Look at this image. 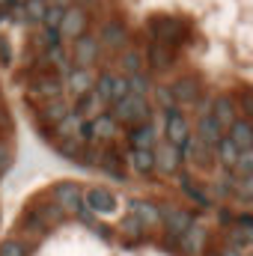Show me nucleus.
I'll list each match as a JSON object with an SVG mask.
<instances>
[{
  "instance_id": "obj_1",
  "label": "nucleus",
  "mask_w": 253,
  "mask_h": 256,
  "mask_svg": "<svg viewBox=\"0 0 253 256\" xmlns=\"http://www.w3.org/2000/svg\"><path fill=\"white\" fill-rule=\"evenodd\" d=\"M149 114H152L149 98L140 96V92H131V90L114 104V120H116V126H128V128L140 126V122L149 120Z\"/></svg>"
},
{
  "instance_id": "obj_2",
  "label": "nucleus",
  "mask_w": 253,
  "mask_h": 256,
  "mask_svg": "<svg viewBox=\"0 0 253 256\" xmlns=\"http://www.w3.org/2000/svg\"><path fill=\"white\" fill-rule=\"evenodd\" d=\"M146 30H149V39H152V42H161V45H167V48H179V42H182V36H185L182 21L170 18V15H152V18L146 21Z\"/></svg>"
},
{
  "instance_id": "obj_3",
  "label": "nucleus",
  "mask_w": 253,
  "mask_h": 256,
  "mask_svg": "<svg viewBox=\"0 0 253 256\" xmlns=\"http://www.w3.org/2000/svg\"><path fill=\"white\" fill-rule=\"evenodd\" d=\"M92 90H96V96H98V102H102V104L114 108V104H116V102L128 92V78H126V74H110V72H104V74H98V78H96Z\"/></svg>"
},
{
  "instance_id": "obj_4",
  "label": "nucleus",
  "mask_w": 253,
  "mask_h": 256,
  "mask_svg": "<svg viewBox=\"0 0 253 256\" xmlns=\"http://www.w3.org/2000/svg\"><path fill=\"white\" fill-rule=\"evenodd\" d=\"M158 224L164 226L167 236L179 238L190 224H194V212H188V208H176V206H161V208H158Z\"/></svg>"
},
{
  "instance_id": "obj_5",
  "label": "nucleus",
  "mask_w": 253,
  "mask_h": 256,
  "mask_svg": "<svg viewBox=\"0 0 253 256\" xmlns=\"http://www.w3.org/2000/svg\"><path fill=\"white\" fill-rule=\"evenodd\" d=\"M86 24H90L86 9H84V6H78V3H72V6L63 12L60 36H63V39H78V36H84V33H86Z\"/></svg>"
},
{
  "instance_id": "obj_6",
  "label": "nucleus",
  "mask_w": 253,
  "mask_h": 256,
  "mask_svg": "<svg viewBox=\"0 0 253 256\" xmlns=\"http://www.w3.org/2000/svg\"><path fill=\"white\" fill-rule=\"evenodd\" d=\"M208 114H212V120L218 122V128H220V131H226V128L238 120L236 98H232V96H214V98L208 102Z\"/></svg>"
},
{
  "instance_id": "obj_7",
  "label": "nucleus",
  "mask_w": 253,
  "mask_h": 256,
  "mask_svg": "<svg viewBox=\"0 0 253 256\" xmlns=\"http://www.w3.org/2000/svg\"><path fill=\"white\" fill-rule=\"evenodd\" d=\"M164 114H167V120H164V134H167V143L182 146V143L188 140V134H190L188 116L182 114V108H170V110H164Z\"/></svg>"
},
{
  "instance_id": "obj_8",
  "label": "nucleus",
  "mask_w": 253,
  "mask_h": 256,
  "mask_svg": "<svg viewBox=\"0 0 253 256\" xmlns=\"http://www.w3.org/2000/svg\"><path fill=\"white\" fill-rule=\"evenodd\" d=\"M72 42H74V45H72V60H74V63L72 66H86V68H90V66L102 57V45H98L96 36L86 33V36H78V39H72Z\"/></svg>"
},
{
  "instance_id": "obj_9",
  "label": "nucleus",
  "mask_w": 253,
  "mask_h": 256,
  "mask_svg": "<svg viewBox=\"0 0 253 256\" xmlns=\"http://www.w3.org/2000/svg\"><path fill=\"white\" fill-rule=\"evenodd\" d=\"M152 155H155V167L161 173H176L182 167V149L161 140V143H152Z\"/></svg>"
},
{
  "instance_id": "obj_10",
  "label": "nucleus",
  "mask_w": 253,
  "mask_h": 256,
  "mask_svg": "<svg viewBox=\"0 0 253 256\" xmlns=\"http://www.w3.org/2000/svg\"><path fill=\"white\" fill-rule=\"evenodd\" d=\"M146 63H149L152 72H170L176 66V51L149 39V45H146Z\"/></svg>"
},
{
  "instance_id": "obj_11",
  "label": "nucleus",
  "mask_w": 253,
  "mask_h": 256,
  "mask_svg": "<svg viewBox=\"0 0 253 256\" xmlns=\"http://www.w3.org/2000/svg\"><path fill=\"white\" fill-rule=\"evenodd\" d=\"M54 202L63 208L66 214H78V208L84 206V194H80L78 185L63 182V185H57V188H54Z\"/></svg>"
},
{
  "instance_id": "obj_12",
  "label": "nucleus",
  "mask_w": 253,
  "mask_h": 256,
  "mask_svg": "<svg viewBox=\"0 0 253 256\" xmlns=\"http://www.w3.org/2000/svg\"><path fill=\"white\" fill-rule=\"evenodd\" d=\"M92 84H96V78L90 74V68H86V66H68V68H66L63 86H68V92L80 96V92L92 90Z\"/></svg>"
},
{
  "instance_id": "obj_13",
  "label": "nucleus",
  "mask_w": 253,
  "mask_h": 256,
  "mask_svg": "<svg viewBox=\"0 0 253 256\" xmlns=\"http://www.w3.org/2000/svg\"><path fill=\"white\" fill-rule=\"evenodd\" d=\"M170 92H173L176 104H194V102L202 96V84H200L194 74H185V78H179V80L170 86Z\"/></svg>"
},
{
  "instance_id": "obj_14",
  "label": "nucleus",
  "mask_w": 253,
  "mask_h": 256,
  "mask_svg": "<svg viewBox=\"0 0 253 256\" xmlns=\"http://www.w3.org/2000/svg\"><path fill=\"white\" fill-rule=\"evenodd\" d=\"M128 42V30L122 21H104L98 30V45L102 48H122Z\"/></svg>"
},
{
  "instance_id": "obj_15",
  "label": "nucleus",
  "mask_w": 253,
  "mask_h": 256,
  "mask_svg": "<svg viewBox=\"0 0 253 256\" xmlns=\"http://www.w3.org/2000/svg\"><path fill=\"white\" fill-rule=\"evenodd\" d=\"M86 128H90V143H92V140H114L116 131H120L116 120H114L110 114H96V116L86 122Z\"/></svg>"
},
{
  "instance_id": "obj_16",
  "label": "nucleus",
  "mask_w": 253,
  "mask_h": 256,
  "mask_svg": "<svg viewBox=\"0 0 253 256\" xmlns=\"http://www.w3.org/2000/svg\"><path fill=\"white\" fill-rule=\"evenodd\" d=\"M84 206H90L96 214H108L116 208V194L108 191V188H90L84 196Z\"/></svg>"
},
{
  "instance_id": "obj_17",
  "label": "nucleus",
  "mask_w": 253,
  "mask_h": 256,
  "mask_svg": "<svg viewBox=\"0 0 253 256\" xmlns=\"http://www.w3.org/2000/svg\"><path fill=\"white\" fill-rule=\"evenodd\" d=\"M128 212L134 214V220L140 224V230H155V226H161V224H158V206H152V202L131 200Z\"/></svg>"
},
{
  "instance_id": "obj_18",
  "label": "nucleus",
  "mask_w": 253,
  "mask_h": 256,
  "mask_svg": "<svg viewBox=\"0 0 253 256\" xmlns=\"http://www.w3.org/2000/svg\"><path fill=\"white\" fill-rule=\"evenodd\" d=\"M220 137H224V131L218 128V122L212 120V114H208V110H202V114H200V120H196V140H202L208 149H214Z\"/></svg>"
},
{
  "instance_id": "obj_19",
  "label": "nucleus",
  "mask_w": 253,
  "mask_h": 256,
  "mask_svg": "<svg viewBox=\"0 0 253 256\" xmlns=\"http://www.w3.org/2000/svg\"><path fill=\"white\" fill-rule=\"evenodd\" d=\"M152 143H155V126L149 120L128 128V149H152Z\"/></svg>"
},
{
  "instance_id": "obj_20",
  "label": "nucleus",
  "mask_w": 253,
  "mask_h": 256,
  "mask_svg": "<svg viewBox=\"0 0 253 256\" xmlns=\"http://www.w3.org/2000/svg\"><path fill=\"white\" fill-rule=\"evenodd\" d=\"M33 92H36L42 102H45V98H54V96H63V78H60V74L45 72V74H39V78H36Z\"/></svg>"
},
{
  "instance_id": "obj_21",
  "label": "nucleus",
  "mask_w": 253,
  "mask_h": 256,
  "mask_svg": "<svg viewBox=\"0 0 253 256\" xmlns=\"http://www.w3.org/2000/svg\"><path fill=\"white\" fill-rule=\"evenodd\" d=\"M66 114H68V104H66L63 96L45 98V102L39 104V122H60Z\"/></svg>"
},
{
  "instance_id": "obj_22",
  "label": "nucleus",
  "mask_w": 253,
  "mask_h": 256,
  "mask_svg": "<svg viewBox=\"0 0 253 256\" xmlns=\"http://www.w3.org/2000/svg\"><path fill=\"white\" fill-rule=\"evenodd\" d=\"M202 242H206V230H202L196 220H194L188 230L179 236V248H182V250H185L188 256H200V248H202Z\"/></svg>"
},
{
  "instance_id": "obj_23",
  "label": "nucleus",
  "mask_w": 253,
  "mask_h": 256,
  "mask_svg": "<svg viewBox=\"0 0 253 256\" xmlns=\"http://www.w3.org/2000/svg\"><path fill=\"white\" fill-rule=\"evenodd\" d=\"M98 164L104 167V173L108 176H114V179H126V161H122V155H120V149L116 146H108L102 155H98Z\"/></svg>"
},
{
  "instance_id": "obj_24",
  "label": "nucleus",
  "mask_w": 253,
  "mask_h": 256,
  "mask_svg": "<svg viewBox=\"0 0 253 256\" xmlns=\"http://www.w3.org/2000/svg\"><path fill=\"white\" fill-rule=\"evenodd\" d=\"M128 167L140 176H149L155 170V155L152 149H128Z\"/></svg>"
},
{
  "instance_id": "obj_25",
  "label": "nucleus",
  "mask_w": 253,
  "mask_h": 256,
  "mask_svg": "<svg viewBox=\"0 0 253 256\" xmlns=\"http://www.w3.org/2000/svg\"><path fill=\"white\" fill-rule=\"evenodd\" d=\"M230 131V140L238 146V149H253V128H250V120H236L232 126L226 128Z\"/></svg>"
},
{
  "instance_id": "obj_26",
  "label": "nucleus",
  "mask_w": 253,
  "mask_h": 256,
  "mask_svg": "<svg viewBox=\"0 0 253 256\" xmlns=\"http://www.w3.org/2000/svg\"><path fill=\"white\" fill-rule=\"evenodd\" d=\"M238 152H242V149H238V146L230 140V134H224V137L218 140V146H214V158H218V161H220L226 170H232V164H236Z\"/></svg>"
},
{
  "instance_id": "obj_27",
  "label": "nucleus",
  "mask_w": 253,
  "mask_h": 256,
  "mask_svg": "<svg viewBox=\"0 0 253 256\" xmlns=\"http://www.w3.org/2000/svg\"><path fill=\"white\" fill-rule=\"evenodd\" d=\"M98 108H102V102H98V96H96V90H86V92H80L78 96V102H74V114L78 116H96L98 114Z\"/></svg>"
},
{
  "instance_id": "obj_28",
  "label": "nucleus",
  "mask_w": 253,
  "mask_h": 256,
  "mask_svg": "<svg viewBox=\"0 0 253 256\" xmlns=\"http://www.w3.org/2000/svg\"><path fill=\"white\" fill-rule=\"evenodd\" d=\"M226 248L244 254V250L250 248V230H244V226H232V230L226 232Z\"/></svg>"
},
{
  "instance_id": "obj_29",
  "label": "nucleus",
  "mask_w": 253,
  "mask_h": 256,
  "mask_svg": "<svg viewBox=\"0 0 253 256\" xmlns=\"http://www.w3.org/2000/svg\"><path fill=\"white\" fill-rule=\"evenodd\" d=\"M120 66H122L126 74H140V72H146V68H143V57H140V51H134V48H126V51H122Z\"/></svg>"
},
{
  "instance_id": "obj_30",
  "label": "nucleus",
  "mask_w": 253,
  "mask_h": 256,
  "mask_svg": "<svg viewBox=\"0 0 253 256\" xmlns=\"http://www.w3.org/2000/svg\"><path fill=\"white\" fill-rule=\"evenodd\" d=\"M21 6H24V21H42L48 0H24Z\"/></svg>"
},
{
  "instance_id": "obj_31",
  "label": "nucleus",
  "mask_w": 253,
  "mask_h": 256,
  "mask_svg": "<svg viewBox=\"0 0 253 256\" xmlns=\"http://www.w3.org/2000/svg\"><path fill=\"white\" fill-rule=\"evenodd\" d=\"M80 149H84V140H78V137H63V143H57V152L66 158H78Z\"/></svg>"
},
{
  "instance_id": "obj_32",
  "label": "nucleus",
  "mask_w": 253,
  "mask_h": 256,
  "mask_svg": "<svg viewBox=\"0 0 253 256\" xmlns=\"http://www.w3.org/2000/svg\"><path fill=\"white\" fill-rule=\"evenodd\" d=\"M63 6H57V3H48L45 6V15H42V27H60V21H63Z\"/></svg>"
},
{
  "instance_id": "obj_33",
  "label": "nucleus",
  "mask_w": 253,
  "mask_h": 256,
  "mask_svg": "<svg viewBox=\"0 0 253 256\" xmlns=\"http://www.w3.org/2000/svg\"><path fill=\"white\" fill-rule=\"evenodd\" d=\"M0 256H27V244L21 238H6L0 242Z\"/></svg>"
},
{
  "instance_id": "obj_34",
  "label": "nucleus",
  "mask_w": 253,
  "mask_h": 256,
  "mask_svg": "<svg viewBox=\"0 0 253 256\" xmlns=\"http://www.w3.org/2000/svg\"><path fill=\"white\" fill-rule=\"evenodd\" d=\"M230 182H232V185L238 188L236 194H238V196H242L244 202H248V200L253 196V176H230Z\"/></svg>"
},
{
  "instance_id": "obj_35",
  "label": "nucleus",
  "mask_w": 253,
  "mask_h": 256,
  "mask_svg": "<svg viewBox=\"0 0 253 256\" xmlns=\"http://www.w3.org/2000/svg\"><path fill=\"white\" fill-rule=\"evenodd\" d=\"M179 179H182V191L188 194L190 200H196V202H208V194L196 191V185H194V179H190L188 173H182V176H179Z\"/></svg>"
},
{
  "instance_id": "obj_36",
  "label": "nucleus",
  "mask_w": 253,
  "mask_h": 256,
  "mask_svg": "<svg viewBox=\"0 0 253 256\" xmlns=\"http://www.w3.org/2000/svg\"><path fill=\"white\" fill-rule=\"evenodd\" d=\"M42 48H51V45H63V36H60V27H42Z\"/></svg>"
},
{
  "instance_id": "obj_37",
  "label": "nucleus",
  "mask_w": 253,
  "mask_h": 256,
  "mask_svg": "<svg viewBox=\"0 0 253 256\" xmlns=\"http://www.w3.org/2000/svg\"><path fill=\"white\" fill-rule=\"evenodd\" d=\"M155 98H158V104H161L164 110L179 108V104H176V98H173V92H170V86H158V90H155Z\"/></svg>"
},
{
  "instance_id": "obj_38",
  "label": "nucleus",
  "mask_w": 253,
  "mask_h": 256,
  "mask_svg": "<svg viewBox=\"0 0 253 256\" xmlns=\"http://www.w3.org/2000/svg\"><path fill=\"white\" fill-rule=\"evenodd\" d=\"M120 230L128 232V236H137V232H140V224H137V220H134V214L128 212L126 218H122V224H120Z\"/></svg>"
},
{
  "instance_id": "obj_39",
  "label": "nucleus",
  "mask_w": 253,
  "mask_h": 256,
  "mask_svg": "<svg viewBox=\"0 0 253 256\" xmlns=\"http://www.w3.org/2000/svg\"><path fill=\"white\" fill-rule=\"evenodd\" d=\"M12 167V149L6 143H0V173H6Z\"/></svg>"
},
{
  "instance_id": "obj_40",
  "label": "nucleus",
  "mask_w": 253,
  "mask_h": 256,
  "mask_svg": "<svg viewBox=\"0 0 253 256\" xmlns=\"http://www.w3.org/2000/svg\"><path fill=\"white\" fill-rule=\"evenodd\" d=\"M0 63L3 66L12 63V51H9V42H6V39H0Z\"/></svg>"
},
{
  "instance_id": "obj_41",
  "label": "nucleus",
  "mask_w": 253,
  "mask_h": 256,
  "mask_svg": "<svg viewBox=\"0 0 253 256\" xmlns=\"http://www.w3.org/2000/svg\"><path fill=\"white\" fill-rule=\"evenodd\" d=\"M232 220H236V214L230 208H220V224H232Z\"/></svg>"
},
{
  "instance_id": "obj_42",
  "label": "nucleus",
  "mask_w": 253,
  "mask_h": 256,
  "mask_svg": "<svg viewBox=\"0 0 253 256\" xmlns=\"http://www.w3.org/2000/svg\"><path fill=\"white\" fill-rule=\"evenodd\" d=\"M214 256H244V254H238V250H232V248H226V250H220V254H214Z\"/></svg>"
},
{
  "instance_id": "obj_43",
  "label": "nucleus",
  "mask_w": 253,
  "mask_h": 256,
  "mask_svg": "<svg viewBox=\"0 0 253 256\" xmlns=\"http://www.w3.org/2000/svg\"><path fill=\"white\" fill-rule=\"evenodd\" d=\"M3 3H6V0H0V6H3Z\"/></svg>"
}]
</instances>
